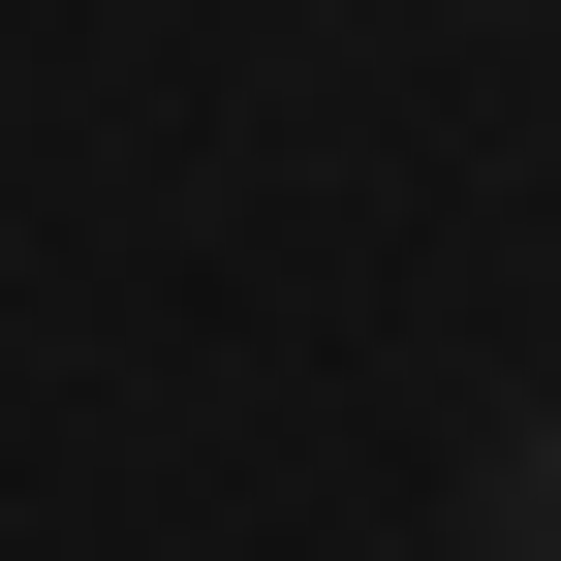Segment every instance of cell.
I'll return each instance as SVG.
<instances>
[{
    "label": "cell",
    "instance_id": "1",
    "mask_svg": "<svg viewBox=\"0 0 561 561\" xmlns=\"http://www.w3.org/2000/svg\"><path fill=\"white\" fill-rule=\"evenodd\" d=\"M468 530H500V561H561V405H500V437H468Z\"/></svg>",
    "mask_w": 561,
    "mask_h": 561
}]
</instances>
